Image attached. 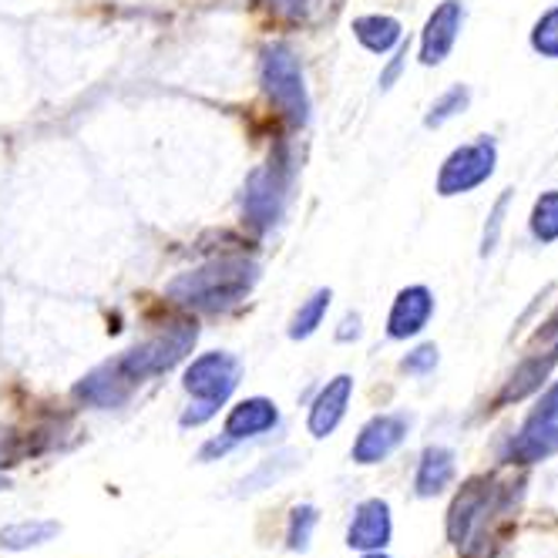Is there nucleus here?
Here are the masks:
<instances>
[{
    "instance_id": "1",
    "label": "nucleus",
    "mask_w": 558,
    "mask_h": 558,
    "mask_svg": "<svg viewBox=\"0 0 558 558\" xmlns=\"http://www.w3.org/2000/svg\"><path fill=\"white\" fill-rule=\"evenodd\" d=\"M259 279V266L246 256H226L198 266L192 272L175 276L166 287V296L185 310L219 313L235 303H243Z\"/></svg>"
},
{
    "instance_id": "2",
    "label": "nucleus",
    "mask_w": 558,
    "mask_h": 558,
    "mask_svg": "<svg viewBox=\"0 0 558 558\" xmlns=\"http://www.w3.org/2000/svg\"><path fill=\"white\" fill-rule=\"evenodd\" d=\"M195 340H198V327L189 320H179V324H169L162 333H155V337L135 343L132 350H125L114 364L122 367V374L132 384H142L148 377L172 371L179 361H185L195 347Z\"/></svg>"
},
{
    "instance_id": "3",
    "label": "nucleus",
    "mask_w": 558,
    "mask_h": 558,
    "mask_svg": "<svg viewBox=\"0 0 558 558\" xmlns=\"http://www.w3.org/2000/svg\"><path fill=\"white\" fill-rule=\"evenodd\" d=\"M259 82L266 98L279 108V114L293 125L310 122V95L303 82V68L296 54L283 45H272L259 58Z\"/></svg>"
},
{
    "instance_id": "4",
    "label": "nucleus",
    "mask_w": 558,
    "mask_h": 558,
    "mask_svg": "<svg viewBox=\"0 0 558 558\" xmlns=\"http://www.w3.org/2000/svg\"><path fill=\"white\" fill-rule=\"evenodd\" d=\"M290 158L287 151H276L266 166H259L256 172H250L246 179V192H243V216L256 232H266L279 222L287 209V195H290Z\"/></svg>"
},
{
    "instance_id": "5",
    "label": "nucleus",
    "mask_w": 558,
    "mask_h": 558,
    "mask_svg": "<svg viewBox=\"0 0 558 558\" xmlns=\"http://www.w3.org/2000/svg\"><path fill=\"white\" fill-rule=\"evenodd\" d=\"M495 166H498V148L492 138H477L471 145H461L454 148L441 172H437V195H464L477 185H485L492 175H495Z\"/></svg>"
},
{
    "instance_id": "6",
    "label": "nucleus",
    "mask_w": 558,
    "mask_h": 558,
    "mask_svg": "<svg viewBox=\"0 0 558 558\" xmlns=\"http://www.w3.org/2000/svg\"><path fill=\"white\" fill-rule=\"evenodd\" d=\"M239 374H243V367H239V361L232 353L226 350H213V353H203V356H195V361L189 364L185 371V390L195 397V401H203V404H226L235 384H239Z\"/></svg>"
},
{
    "instance_id": "7",
    "label": "nucleus",
    "mask_w": 558,
    "mask_h": 558,
    "mask_svg": "<svg viewBox=\"0 0 558 558\" xmlns=\"http://www.w3.org/2000/svg\"><path fill=\"white\" fill-rule=\"evenodd\" d=\"M558 451V387H551L545 393V401L538 404V411L529 417V424L522 427V434L514 437L508 458L518 464H535L548 454Z\"/></svg>"
},
{
    "instance_id": "8",
    "label": "nucleus",
    "mask_w": 558,
    "mask_h": 558,
    "mask_svg": "<svg viewBox=\"0 0 558 558\" xmlns=\"http://www.w3.org/2000/svg\"><path fill=\"white\" fill-rule=\"evenodd\" d=\"M498 488H495V477H474L461 488V495L454 498L451 511H448V538L454 545H468L477 532V525L485 522L488 511L498 505L495 501Z\"/></svg>"
},
{
    "instance_id": "9",
    "label": "nucleus",
    "mask_w": 558,
    "mask_h": 558,
    "mask_svg": "<svg viewBox=\"0 0 558 558\" xmlns=\"http://www.w3.org/2000/svg\"><path fill=\"white\" fill-rule=\"evenodd\" d=\"M411 421L404 414H380L374 421L364 424V430L356 434L353 445V461L356 464H377L384 458H390L397 448L404 445Z\"/></svg>"
},
{
    "instance_id": "10",
    "label": "nucleus",
    "mask_w": 558,
    "mask_h": 558,
    "mask_svg": "<svg viewBox=\"0 0 558 558\" xmlns=\"http://www.w3.org/2000/svg\"><path fill=\"white\" fill-rule=\"evenodd\" d=\"M461 24H464V4L461 0H445L441 8H437L427 24H424V34H421V64L434 68V64H441L454 41H458V34H461Z\"/></svg>"
},
{
    "instance_id": "11",
    "label": "nucleus",
    "mask_w": 558,
    "mask_h": 558,
    "mask_svg": "<svg viewBox=\"0 0 558 558\" xmlns=\"http://www.w3.org/2000/svg\"><path fill=\"white\" fill-rule=\"evenodd\" d=\"M132 387L135 384L122 374V367H118V364H101L88 377L77 380L74 397H77V401H85L88 408L114 411V408H125L129 404Z\"/></svg>"
},
{
    "instance_id": "12",
    "label": "nucleus",
    "mask_w": 558,
    "mask_h": 558,
    "mask_svg": "<svg viewBox=\"0 0 558 558\" xmlns=\"http://www.w3.org/2000/svg\"><path fill=\"white\" fill-rule=\"evenodd\" d=\"M434 313V293L427 287H408L397 293L390 316H387V337L390 340H408L417 337Z\"/></svg>"
},
{
    "instance_id": "13",
    "label": "nucleus",
    "mask_w": 558,
    "mask_h": 558,
    "mask_svg": "<svg viewBox=\"0 0 558 558\" xmlns=\"http://www.w3.org/2000/svg\"><path fill=\"white\" fill-rule=\"evenodd\" d=\"M350 397H353V377L350 374L333 377L320 393H316V401L310 408V417H306L310 434L313 437H330L340 427L343 414H347Z\"/></svg>"
},
{
    "instance_id": "14",
    "label": "nucleus",
    "mask_w": 558,
    "mask_h": 558,
    "mask_svg": "<svg viewBox=\"0 0 558 558\" xmlns=\"http://www.w3.org/2000/svg\"><path fill=\"white\" fill-rule=\"evenodd\" d=\"M390 542V505L380 498H367L353 511V522L347 529V545L361 551H380Z\"/></svg>"
},
{
    "instance_id": "15",
    "label": "nucleus",
    "mask_w": 558,
    "mask_h": 558,
    "mask_svg": "<svg viewBox=\"0 0 558 558\" xmlns=\"http://www.w3.org/2000/svg\"><path fill=\"white\" fill-rule=\"evenodd\" d=\"M279 421V411L272 401H266V397H250V401H239L226 424H222V434L229 437V441H250V437H259L266 430H272Z\"/></svg>"
},
{
    "instance_id": "16",
    "label": "nucleus",
    "mask_w": 558,
    "mask_h": 558,
    "mask_svg": "<svg viewBox=\"0 0 558 558\" xmlns=\"http://www.w3.org/2000/svg\"><path fill=\"white\" fill-rule=\"evenodd\" d=\"M454 477V454L448 448H427L421 464H417V477H414V488L421 498L430 495H441Z\"/></svg>"
},
{
    "instance_id": "17",
    "label": "nucleus",
    "mask_w": 558,
    "mask_h": 558,
    "mask_svg": "<svg viewBox=\"0 0 558 558\" xmlns=\"http://www.w3.org/2000/svg\"><path fill=\"white\" fill-rule=\"evenodd\" d=\"M558 364V347L551 353H538L532 356V361H525L522 367H518L508 380V387L501 390V404H511V401H522V397H529L532 390H538L545 384V377L551 374V367Z\"/></svg>"
},
{
    "instance_id": "18",
    "label": "nucleus",
    "mask_w": 558,
    "mask_h": 558,
    "mask_svg": "<svg viewBox=\"0 0 558 558\" xmlns=\"http://www.w3.org/2000/svg\"><path fill=\"white\" fill-rule=\"evenodd\" d=\"M58 535H61V525L51 522V518H27V522H14L8 529H0V548L27 551L37 545H48Z\"/></svg>"
},
{
    "instance_id": "19",
    "label": "nucleus",
    "mask_w": 558,
    "mask_h": 558,
    "mask_svg": "<svg viewBox=\"0 0 558 558\" xmlns=\"http://www.w3.org/2000/svg\"><path fill=\"white\" fill-rule=\"evenodd\" d=\"M353 34L367 51L387 54L393 45H401V21L387 17V14H367L353 21Z\"/></svg>"
},
{
    "instance_id": "20",
    "label": "nucleus",
    "mask_w": 558,
    "mask_h": 558,
    "mask_svg": "<svg viewBox=\"0 0 558 558\" xmlns=\"http://www.w3.org/2000/svg\"><path fill=\"white\" fill-rule=\"evenodd\" d=\"M296 468H300V454H293V451L272 454V458H266L253 474H246L243 482H239V492H235V495H256V492H263V488H272L276 482H283V477H287L290 471H296Z\"/></svg>"
},
{
    "instance_id": "21",
    "label": "nucleus",
    "mask_w": 558,
    "mask_h": 558,
    "mask_svg": "<svg viewBox=\"0 0 558 558\" xmlns=\"http://www.w3.org/2000/svg\"><path fill=\"white\" fill-rule=\"evenodd\" d=\"M330 300H333L330 290H316V293L296 310L293 324H290V340H306V337H313L316 327L324 324V316H327V310H330Z\"/></svg>"
},
{
    "instance_id": "22",
    "label": "nucleus",
    "mask_w": 558,
    "mask_h": 558,
    "mask_svg": "<svg viewBox=\"0 0 558 558\" xmlns=\"http://www.w3.org/2000/svg\"><path fill=\"white\" fill-rule=\"evenodd\" d=\"M468 105H471V88L468 85H454V88H448L441 98L430 105L424 125L427 129H441V125L451 122V118H458L461 111H468Z\"/></svg>"
},
{
    "instance_id": "23",
    "label": "nucleus",
    "mask_w": 558,
    "mask_h": 558,
    "mask_svg": "<svg viewBox=\"0 0 558 558\" xmlns=\"http://www.w3.org/2000/svg\"><path fill=\"white\" fill-rule=\"evenodd\" d=\"M532 235L542 246L558 239V189L538 195V203L532 209Z\"/></svg>"
},
{
    "instance_id": "24",
    "label": "nucleus",
    "mask_w": 558,
    "mask_h": 558,
    "mask_svg": "<svg viewBox=\"0 0 558 558\" xmlns=\"http://www.w3.org/2000/svg\"><path fill=\"white\" fill-rule=\"evenodd\" d=\"M320 525V511L313 505H296L290 511V529H287V548L290 551H306L310 548V538H313V529Z\"/></svg>"
},
{
    "instance_id": "25",
    "label": "nucleus",
    "mask_w": 558,
    "mask_h": 558,
    "mask_svg": "<svg viewBox=\"0 0 558 558\" xmlns=\"http://www.w3.org/2000/svg\"><path fill=\"white\" fill-rule=\"evenodd\" d=\"M532 48L542 58H558V8L542 14L532 27Z\"/></svg>"
},
{
    "instance_id": "26",
    "label": "nucleus",
    "mask_w": 558,
    "mask_h": 558,
    "mask_svg": "<svg viewBox=\"0 0 558 558\" xmlns=\"http://www.w3.org/2000/svg\"><path fill=\"white\" fill-rule=\"evenodd\" d=\"M511 198H514V189H505L501 198L495 203L492 216H488V226H485V235H482V256H492L495 246H498V239H501V226H505V213L511 206Z\"/></svg>"
},
{
    "instance_id": "27",
    "label": "nucleus",
    "mask_w": 558,
    "mask_h": 558,
    "mask_svg": "<svg viewBox=\"0 0 558 558\" xmlns=\"http://www.w3.org/2000/svg\"><path fill=\"white\" fill-rule=\"evenodd\" d=\"M256 8H263V11H269L272 17H279V21H303L306 14H310V8H313V0H253Z\"/></svg>"
},
{
    "instance_id": "28",
    "label": "nucleus",
    "mask_w": 558,
    "mask_h": 558,
    "mask_svg": "<svg viewBox=\"0 0 558 558\" xmlns=\"http://www.w3.org/2000/svg\"><path fill=\"white\" fill-rule=\"evenodd\" d=\"M408 374H430L434 367H437V347L434 343H424V347H417L414 353H408L404 356V364H401Z\"/></svg>"
},
{
    "instance_id": "29",
    "label": "nucleus",
    "mask_w": 558,
    "mask_h": 558,
    "mask_svg": "<svg viewBox=\"0 0 558 558\" xmlns=\"http://www.w3.org/2000/svg\"><path fill=\"white\" fill-rule=\"evenodd\" d=\"M404 58H408V45H401V48H397V58L387 64V71L380 74V88H390L393 82H397V74H401L404 71Z\"/></svg>"
},
{
    "instance_id": "30",
    "label": "nucleus",
    "mask_w": 558,
    "mask_h": 558,
    "mask_svg": "<svg viewBox=\"0 0 558 558\" xmlns=\"http://www.w3.org/2000/svg\"><path fill=\"white\" fill-rule=\"evenodd\" d=\"M232 445H235V441H229V437L222 434V437H216V441H209V445H206L203 451H198V461H213L216 454L222 458V454H226V451H229Z\"/></svg>"
},
{
    "instance_id": "31",
    "label": "nucleus",
    "mask_w": 558,
    "mask_h": 558,
    "mask_svg": "<svg viewBox=\"0 0 558 558\" xmlns=\"http://www.w3.org/2000/svg\"><path fill=\"white\" fill-rule=\"evenodd\" d=\"M356 337H361V316L350 313V316H343V324L337 330V340H356Z\"/></svg>"
},
{
    "instance_id": "32",
    "label": "nucleus",
    "mask_w": 558,
    "mask_h": 558,
    "mask_svg": "<svg viewBox=\"0 0 558 558\" xmlns=\"http://www.w3.org/2000/svg\"><path fill=\"white\" fill-rule=\"evenodd\" d=\"M548 337H558V313L551 316V320L545 324V330L538 333V340H548Z\"/></svg>"
},
{
    "instance_id": "33",
    "label": "nucleus",
    "mask_w": 558,
    "mask_h": 558,
    "mask_svg": "<svg viewBox=\"0 0 558 558\" xmlns=\"http://www.w3.org/2000/svg\"><path fill=\"white\" fill-rule=\"evenodd\" d=\"M364 558H387V555H384V551H367Z\"/></svg>"
},
{
    "instance_id": "34",
    "label": "nucleus",
    "mask_w": 558,
    "mask_h": 558,
    "mask_svg": "<svg viewBox=\"0 0 558 558\" xmlns=\"http://www.w3.org/2000/svg\"><path fill=\"white\" fill-rule=\"evenodd\" d=\"M11 482H8V477H0V488H8Z\"/></svg>"
}]
</instances>
